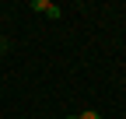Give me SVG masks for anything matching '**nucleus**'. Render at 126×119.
Listing matches in <instances>:
<instances>
[{"label": "nucleus", "mask_w": 126, "mask_h": 119, "mask_svg": "<svg viewBox=\"0 0 126 119\" xmlns=\"http://www.w3.org/2000/svg\"><path fill=\"white\" fill-rule=\"evenodd\" d=\"M4 49H7V42H0V56H4Z\"/></svg>", "instance_id": "7ed1b4c3"}, {"label": "nucleus", "mask_w": 126, "mask_h": 119, "mask_svg": "<svg viewBox=\"0 0 126 119\" xmlns=\"http://www.w3.org/2000/svg\"><path fill=\"white\" fill-rule=\"evenodd\" d=\"M63 119H77V116H63Z\"/></svg>", "instance_id": "20e7f679"}, {"label": "nucleus", "mask_w": 126, "mask_h": 119, "mask_svg": "<svg viewBox=\"0 0 126 119\" xmlns=\"http://www.w3.org/2000/svg\"><path fill=\"white\" fill-rule=\"evenodd\" d=\"M0 42H4V39H0Z\"/></svg>", "instance_id": "39448f33"}, {"label": "nucleus", "mask_w": 126, "mask_h": 119, "mask_svg": "<svg viewBox=\"0 0 126 119\" xmlns=\"http://www.w3.org/2000/svg\"><path fill=\"white\" fill-rule=\"evenodd\" d=\"M42 14H46V18H53V21H56V18H60V14H63V11H60L56 4H46V11H42Z\"/></svg>", "instance_id": "f257e3e1"}, {"label": "nucleus", "mask_w": 126, "mask_h": 119, "mask_svg": "<svg viewBox=\"0 0 126 119\" xmlns=\"http://www.w3.org/2000/svg\"><path fill=\"white\" fill-rule=\"evenodd\" d=\"M77 119H102L98 112H94V109H88V112H81V116H77Z\"/></svg>", "instance_id": "f03ea898"}]
</instances>
